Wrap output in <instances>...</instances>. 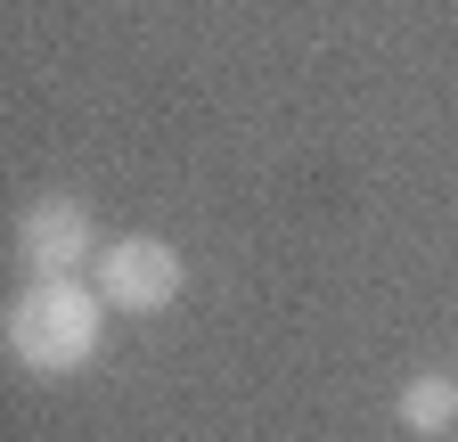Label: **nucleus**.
<instances>
[{
	"label": "nucleus",
	"instance_id": "obj_1",
	"mask_svg": "<svg viewBox=\"0 0 458 442\" xmlns=\"http://www.w3.org/2000/svg\"><path fill=\"white\" fill-rule=\"evenodd\" d=\"M98 327H106V295L82 279H33L9 303V361L25 377H74L98 353Z\"/></svg>",
	"mask_w": 458,
	"mask_h": 442
},
{
	"label": "nucleus",
	"instance_id": "obj_2",
	"mask_svg": "<svg viewBox=\"0 0 458 442\" xmlns=\"http://www.w3.org/2000/svg\"><path fill=\"white\" fill-rule=\"evenodd\" d=\"M90 287L106 295V311H131V319H148V311H172V303H181L189 270H181V254H172L164 238L131 230V238L98 246V270H90Z\"/></svg>",
	"mask_w": 458,
	"mask_h": 442
},
{
	"label": "nucleus",
	"instance_id": "obj_3",
	"mask_svg": "<svg viewBox=\"0 0 458 442\" xmlns=\"http://www.w3.org/2000/svg\"><path fill=\"white\" fill-rule=\"evenodd\" d=\"M33 279H74V270L98 254V230H90V205L82 197H33L17 213V246H9Z\"/></svg>",
	"mask_w": 458,
	"mask_h": 442
},
{
	"label": "nucleus",
	"instance_id": "obj_4",
	"mask_svg": "<svg viewBox=\"0 0 458 442\" xmlns=\"http://www.w3.org/2000/svg\"><path fill=\"white\" fill-rule=\"evenodd\" d=\"M401 426L410 434H450L458 426V377H410L401 385Z\"/></svg>",
	"mask_w": 458,
	"mask_h": 442
}]
</instances>
